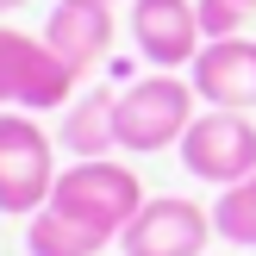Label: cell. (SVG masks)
<instances>
[{"label":"cell","mask_w":256,"mask_h":256,"mask_svg":"<svg viewBox=\"0 0 256 256\" xmlns=\"http://www.w3.org/2000/svg\"><path fill=\"white\" fill-rule=\"evenodd\" d=\"M194 119H200V94L182 75H138L132 88H119V150L132 156L182 150Z\"/></svg>","instance_id":"1"},{"label":"cell","mask_w":256,"mask_h":256,"mask_svg":"<svg viewBox=\"0 0 256 256\" xmlns=\"http://www.w3.org/2000/svg\"><path fill=\"white\" fill-rule=\"evenodd\" d=\"M50 206L69 212V219H82V225H94L100 238L119 244V232L138 219V206H144V188L112 156H75L69 169L56 175V188H50Z\"/></svg>","instance_id":"2"},{"label":"cell","mask_w":256,"mask_h":256,"mask_svg":"<svg viewBox=\"0 0 256 256\" xmlns=\"http://www.w3.org/2000/svg\"><path fill=\"white\" fill-rule=\"evenodd\" d=\"M56 150L50 132L38 125V112L6 106L0 112V212L6 219H32L50 206V188H56Z\"/></svg>","instance_id":"3"},{"label":"cell","mask_w":256,"mask_h":256,"mask_svg":"<svg viewBox=\"0 0 256 256\" xmlns=\"http://www.w3.org/2000/svg\"><path fill=\"white\" fill-rule=\"evenodd\" d=\"M75 82L82 75L44 44V38H25L12 25H0V112H56L75 100Z\"/></svg>","instance_id":"4"},{"label":"cell","mask_w":256,"mask_h":256,"mask_svg":"<svg viewBox=\"0 0 256 256\" xmlns=\"http://www.w3.org/2000/svg\"><path fill=\"white\" fill-rule=\"evenodd\" d=\"M182 162H188L194 182H212V188H232L244 175H256V125H250V112L206 106L182 138Z\"/></svg>","instance_id":"5"},{"label":"cell","mask_w":256,"mask_h":256,"mask_svg":"<svg viewBox=\"0 0 256 256\" xmlns=\"http://www.w3.org/2000/svg\"><path fill=\"white\" fill-rule=\"evenodd\" d=\"M212 232H219V225H212L206 206H194V200H182V194H156V200H144L138 219L119 232V250L125 256H200Z\"/></svg>","instance_id":"6"},{"label":"cell","mask_w":256,"mask_h":256,"mask_svg":"<svg viewBox=\"0 0 256 256\" xmlns=\"http://www.w3.org/2000/svg\"><path fill=\"white\" fill-rule=\"evenodd\" d=\"M132 44L150 69H194L206 50L194 0H132Z\"/></svg>","instance_id":"7"},{"label":"cell","mask_w":256,"mask_h":256,"mask_svg":"<svg viewBox=\"0 0 256 256\" xmlns=\"http://www.w3.org/2000/svg\"><path fill=\"white\" fill-rule=\"evenodd\" d=\"M194 94L219 112H250L256 106V38H206V50L188 69Z\"/></svg>","instance_id":"8"},{"label":"cell","mask_w":256,"mask_h":256,"mask_svg":"<svg viewBox=\"0 0 256 256\" xmlns=\"http://www.w3.org/2000/svg\"><path fill=\"white\" fill-rule=\"evenodd\" d=\"M112 32H119L112 0H56L50 19H44V44L56 50L75 75H88V69L112 50Z\"/></svg>","instance_id":"9"},{"label":"cell","mask_w":256,"mask_h":256,"mask_svg":"<svg viewBox=\"0 0 256 256\" xmlns=\"http://www.w3.org/2000/svg\"><path fill=\"white\" fill-rule=\"evenodd\" d=\"M62 150L69 156H112L119 150V88H88L62 106Z\"/></svg>","instance_id":"10"},{"label":"cell","mask_w":256,"mask_h":256,"mask_svg":"<svg viewBox=\"0 0 256 256\" xmlns=\"http://www.w3.org/2000/svg\"><path fill=\"white\" fill-rule=\"evenodd\" d=\"M106 244L112 238H100L94 225L69 219V212H56V206L32 212V225H25V250L32 256H100Z\"/></svg>","instance_id":"11"},{"label":"cell","mask_w":256,"mask_h":256,"mask_svg":"<svg viewBox=\"0 0 256 256\" xmlns=\"http://www.w3.org/2000/svg\"><path fill=\"white\" fill-rule=\"evenodd\" d=\"M212 225H219V238H232L238 250H256V175L219 188V200H212Z\"/></svg>","instance_id":"12"},{"label":"cell","mask_w":256,"mask_h":256,"mask_svg":"<svg viewBox=\"0 0 256 256\" xmlns=\"http://www.w3.org/2000/svg\"><path fill=\"white\" fill-rule=\"evenodd\" d=\"M194 6L206 38H244V25H256V0H194Z\"/></svg>","instance_id":"13"},{"label":"cell","mask_w":256,"mask_h":256,"mask_svg":"<svg viewBox=\"0 0 256 256\" xmlns=\"http://www.w3.org/2000/svg\"><path fill=\"white\" fill-rule=\"evenodd\" d=\"M19 6H25V0H0V12H19Z\"/></svg>","instance_id":"14"}]
</instances>
